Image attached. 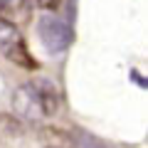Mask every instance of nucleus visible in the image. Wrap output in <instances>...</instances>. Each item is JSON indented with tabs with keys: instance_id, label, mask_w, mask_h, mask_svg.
<instances>
[{
	"instance_id": "39448f33",
	"label": "nucleus",
	"mask_w": 148,
	"mask_h": 148,
	"mask_svg": "<svg viewBox=\"0 0 148 148\" xmlns=\"http://www.w3.org/2000/svg\"><path fill=\"white\" fill-rule=\"evenodd\" d=\"M20 40V35H17V27L12 25V22L3 20L0 17V45H12Z\"/></svg>"
},
{
	"instance_id": "f03ea898",
	"label": "nucleus",
	"mask_w": 148,
	"mask_h": 148,
	"mask_svg": "<svg viewBox=\"0 0 148 148\" xmlns=\"http://www.w3.org/2000/svg\"><path fill=\"white\" fill-rule=\"evenodd\" d=\"M37 35L42 40L45 49L52 54H59L72 45V27L67 22H62L54 15H45L42 20L37 22Z\"/></svg>"
},
{
	"instance_id": "7ed1b4c3",
	"label": "nucleus",
	"mask_w": 148,
	"mask_h": 148,
	"mask_svg": "<svg viewBox=\"0 0 148 148\" xmlns=\"http://www.w3.org/2000/svg\"><path fill=\"white\" fill-rule=\"evenodd\" d=\"M42 141L49 148H69L72 146V138L69 133L59 131V128H42Z\"/></svg>"
},
{
	"instance_id": "20e7f679",
	"label": "nucleus",
	"mask_w": 148,
	"mask_h": 148,
	"mask_svg": "<svg viewBox=\"0 0 148 148\" xmlns=\"http://www.w3.org/2000/svg\"><path fill=\"white\" fill-rule=\"evenodd\" d=\"M8 59H12V62L22 64V67H27V69H35V67H37V62L25 52V45H22V40H17V42L10 45V49H8Z\"/></svg>"
},
{
	"instance_id": "f257e3e1",
	"label": "nucleus",
	"mask_w": 148,
	"mask_h": 148,
	"mask_svg": "<svg viewBox=\"0 0 148 148\" xmlns=\"http://www.w3.org/2000/svg\"><path fill=\"white\" fill-rule=\"evenodd\" d=\"M57 109H59V96L54 86L47 82H30L15 91V111L22 119L40 121V119L57 114Z\"/></svg>"
},
{
	"instance_id": "423d86ee",
	"label": "nucleus",
	"mask_w": 148,
	"mask_h": 148,
	"mask_svg": "<svg viewBox=\"0 0 148 148\" xmlns=\"http://www.w3.org/2000/svg\"><path fill=\"white\" fill-rule=\"evenodd\" d=\"M59 3H62V0H37V5L42 8V10H57Z\"/></svg>"
}]
</instances>
